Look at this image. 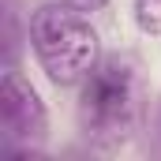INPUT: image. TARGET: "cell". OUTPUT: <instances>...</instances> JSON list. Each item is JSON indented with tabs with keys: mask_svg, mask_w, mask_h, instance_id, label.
Instances as JSON below:
<instances>
[{
	"mask_svg": "<svg viewBox=\"0 0 161 161\" xmlns=\"http://www.w3.org/2000/svg\"><path fill=\"white\" fill-rule=\"evenodd\" d=\"M135 26L146 38H161V0H135Z\"/></svg>",
	"mask_w": 161,
	"mask_h": 161,
	"instance_id": "5b68a950",
	"label": "cell"
},
{
	"mask_svg": "<svg viewBox=\"0 0 161 161\" xmlns=\"http://www.w3.org/2000/svg\"><path fill=\"white\" fill-rule=\"evenodd\" d=\"M0 127H4V150H15V154L38 150L49 135L45 101L19 75V68H4V79H0Z\"/></svg>",
	"mask_w": 161,
	"mask_h": 161,
	"instance_id": "3957f363",
	"label": "cell"
},
{
	"mask_svg": "<svg viewBox=\"0 0 161 161\" xmlns=\"http://www.w3.org/2000/svg\"><path fill=\"white\" fill-rule=\"evenodd\" d=\"M23 49V15L19 0H4V68H15Z\"/></svg>",
	"mask_w": 161,
	"mask_h": 161,
	"instance_id": "277c9868",
	"label": "cell"
},
{
	"mask_svg": "<svg viewBox=\"0 0 161 161\" xmlns=\"http://www.w3.org/2000/svg\"><path fill=\"white\" fill-rule=\"evenodd\" d=\"M68 8H75V11H86V15H94V11H101L109 0H64Z\"/></svg>",
	"mask_w": 161,
	"mask_h": 161,
	"instance_id": "8992f818",
	"label": "cell"
},
{
	"mask_svg": "<svg viewBox=\"0 0 161 161\" xmlns=\"http://www.w3.org/2000/svg\"><path fill=\"white\" fill-rule=\"evenodd\" d=\"M139 124V79L135 68L109 56L82 79L79 90V131L94 150H120Z\"/></svg>",
	"mask_w": 161,
	"mask_h": 161,
	"instance_id": "6da1fadb",
	"label": "cell"
},
{
	"mask_svg": "<svg viewBox=\"0 0 161 161\" xmlns=\"http://www.w3.org/2000/svg\"><path fill=\"white\" fill-rule=\"evenodd\" d=\"M30 49L41 71L56 86H82V79L97 68L101 45L86 11L68 8L64 0L38 4L30 15Z\"/></svg>",
	"mask_w": 161,
	"mask_h": 161,
	"instance_id": "7a4b0ae2",
	"label": "cell"
}]
</instances>
